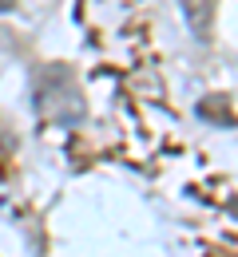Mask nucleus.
I'll return each mask as SVG.
<instances>
[{"mask_svg": "<svg viewBox=\"0 0 238 257\" xmlns=\"http://www.w3.org/2000/svg\"><path fill=\"white\" fill-rule=\"evenodd\" d=\"M183 12H187L195 36H206V28H210V0H183Z\"/></svg>", "mask_w": 238, "mask_h": 257, "instance_id": "nucleus-1", "label": "nucleus"}, {"mask_svg": "<svg viewBox=\"0 0 238 257\" xmlns=\"http://www.w3.org/2000/svg\"><path fill=\"white\" fill-rule=\"evenodd\" d=\"M12 4H16V0H0V12H8V8H12Z\"/></svg>", "mask_w": 238, "mask_h": 257, "instance_id": "nucleus-2", "label": "nucleus"}]
</instances>
